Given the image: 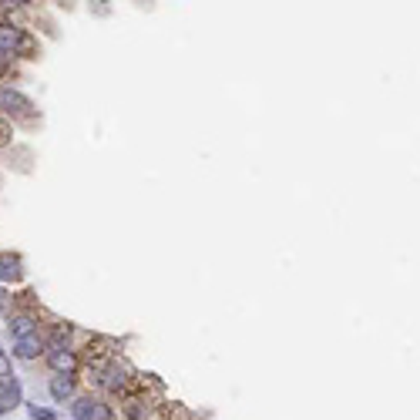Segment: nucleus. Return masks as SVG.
I'll return each instance as SVG.
<instances>
[{"instance_id": "1a4fd4ad", "label": "nucleus", "mask_w": 420, "mask_h": 420, "mask_svg": "<svg viewBox=\"0 0 420 420\" xmlns=\"http://www.w3.org/2000/svg\"><path fill=\"white\" fill-rule=\"evenodd\" d=\"M17 400H20V387H17L14 380H4V383H0V414L17 407Z\"/></svg>"}, {"instance_id": "f257e3e1", "label": "nucleus", "mask_w": 420, "mask_h": 420, "mask_svg": "<svg viewBox=\"0 0 420 420\" xmlns=\"http://www.w3.org/2000/svg\"><path fill=\"white\" fill-rule=\"evenodd\" d=\"M0 115H7V118H14V121H30L34 118V105L27 101V94L0 84Z\"/></svg>"}, {"instance_id": "423d86ee", "label": "nucleus", "mask_w": 420, "mask_h": 420, "mask_svg": "<svg viewBox=\"0 0 420 420\" xmlns=\"http://www.w3.org/2000/svg\"><path fill=\"white\" fill-rule=\"evenodd\" d=\"M128 380H132V370H128L125 363H118V360H111L105 370H101V383H105L111 393L125 390V387H128Z\"/></svg>"}, {"instance_id": "20e7f679", "label": "nucleus", "mask_w": 420, "mask_h": 420, "mask_svg": "<svg viewBox=\"0 0 420 420\" xmlns=\"http://www.w3.org/2000/svg\"><path fill=\"white\" fill-rule=\"evenodd\" d=\"M71 414L75 420H111V407L98 397H77L71 404Z\"/></svg>"}, {"instance_id": "9d476101", "label": "nucleus", "mask_w": 420, "mask_h": 420, "mask_svg": "<svg viewBox=\"0 0 420 420\" xmlns=\"http://www.w3.org/2000/svg\"><path fill=\"white\" fill-rule=\"evenodd\" d=\"M37 330V319H34V316H14V319H11V333H14V340L17 336H27V333H34Z\"/></svg>"}, {"instance_id": "0eeeda50", "label": "nucleus", "mask_w": 420, "mask_h": 420, "mask_svg": "<svg viewBox=\"0 0 420 420\" xmlns=\"http://www.w3.org/2000/svg\"><path fill=\"white\" fill-rule=\"evenodd\" d=\"M47 390H51V397L54 400H71L75 397V390H77V380H75V374H54L51 376V383H47Z\"/></svg>"}, {"instance_id": "ddd939ff", "label": "nucleus", "mask_w": 420, "mask_h": 420, "mask_svg": "<svg viewBox=\"0 0 420 420\" xmlns=\"http://www.w3.org/2000/svg\"><path fill=\"white\" fill-rule=\"evenodd\" d=\"M14 4H34V0H14Z\"/></svg>"}, {"instance_id": "7ed1b4c3", "label": "nucleus", "mask_w": 420, "mask_h": 420, "mask_svg": "<svg viewBox=\"0 0 420 420\" xmlns=\"http://www.w3.org/2000/svg\"><path fill=\"white\" fill-rule=\"evenodd\" d=\"M44 360H47V367H51L54 374H75L77 370V353L71 350V346H64V343H47L44 346Z\"/></svg>"}, {"instance_id": "f8f14e48", "label": "nucleus", "mask_w": 420, "mask_h": 420, "mask_svg": "<svg viewBox=\"0 0 420 420\" xmlns=\"http://www.w3.org/2000/svg\"><path fill=\"white\" fill-rule=\"evenodd\" d=\"M4 310H7V296L0 293V313H4Z\"/></svg>"}, {"instance_id": "9b49d317", "label": "nucleus", "mask_w": 420, "mask_h": 420, "mask_svg": "<svg viewBox=\"0 0 420 420\" xmlns=\"http://www.w3.org/2000/svg\"><path fill=\"white\" fill-rule=\"evenodd\" d=\"M30 417L34 420H58V414H54V410H47V407H30Z\"/></svg>"}, {"instance_id": "f03ea898", "label": "nucleus", "mask_w": 420, "mask_h": 420, "mask_svg": "<svg viewBox=\"0 0 420 420\" xmlns=\"http://www.w3.org/2000/svg\"><path fill=\"white\" fill-rule=\"evenodd\" d=\"M30 51V34L17 24H0V54L11 58V54H24Z\"/></svg>"}, {"instance_id": "39448f33", "label": "nucleus", "mask_w": 420, "mask_h": 420, "mask_svg": "<svg viewBox=\"0 0 420 420\" xmlns=\"http://www.w3.org/2000/svg\"><path fill=\"white\" fill-rule=\"evenodd\" d=\"M44 346H47V340L34 330L27 336H17L14 340V357L17 360H37V357H44Z\"/></svg>"}, {"instance_id": "6e6552de", "label": "nucleus", "mask_w": 420, "mask_h": 420, "mask_svg": "<svg viewBox=\"0 0 420 420\" xmlns=\"http://www.w3.org/2000/svg\"><path fill=\"white\" fill-rule=\"evenodd\" d=\"M24 269H20V259L17 255H0V283H20Z\"/></svg>"}]
</instances>
